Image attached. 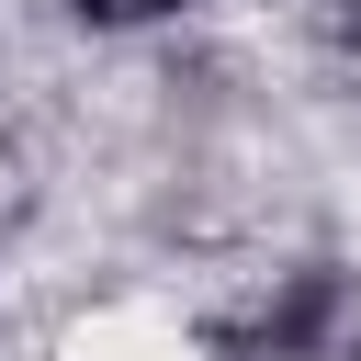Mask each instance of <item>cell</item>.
Returning <instances> with one entry per match:
<instances>
[{"label":"cell","instance_id":"1","mask_svg":"<svg viewBox=\"0 0 361 361\" xmlns=\"http://www.w3.org/2000/svg\"><path fill=\"white\" fill-rule=\"evenodd\" d=\"M90 34H147V23H169V11H192V0H68Z\"/></svg>","mask_w":361,"mask_h":361}]
</instances>
